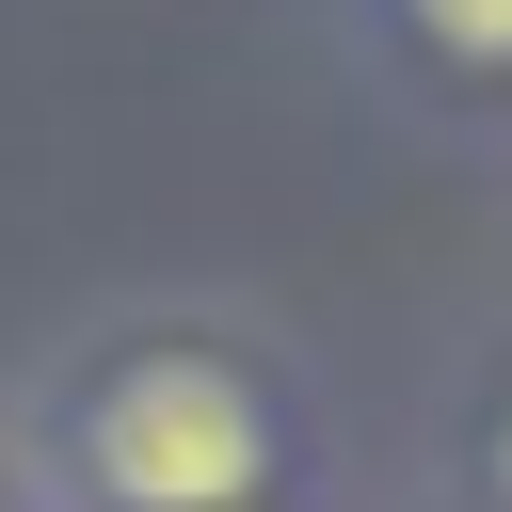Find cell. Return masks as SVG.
Wrapping results in <instances>:
<instances>
[{
  "label": "cell",
  "instance_id": "1",
  "mask_svg": "<svg viewBox=\"0 0 512 512\" xmlns=\"http://www.w3.org/2000/svg\"><path fill=\"white\" fill-rule=\"evenodd\" d=\"M80 480L112 512H256L272 496V400L224 352H128L80 400Z\"/></svg>",
  "mask_w": 512,
  "mask_h": 512
},
{
  "label": "cell",
  "instance_id": "2",
  "mask_svg": "<svg viewBox=\"0 0 512 512\" xmlns=\"http://www.w3.org/2000/svg\"><path fill=\"white\" fill-rule=\"evenodd\" d=\"M400 16H416V48H432V64L512 80V0H400Z\"/></svg>",
  "mask_w": 512,
  "mask_h": 512
},
{
  "label": "cell",
  "instance_id": "3",
  "mask_svg": "<svg viewBox=\"0 0 512 512\" xmlns=\"http://www.w3.org/2000/svg\"><path fill=\"white\" fill-rule=\"evenodd\" d=\"M496 496H512V416H496Z\"/></svg>",
  "mask_w": 512,
  "mask_h": 512
}]
</instances>
